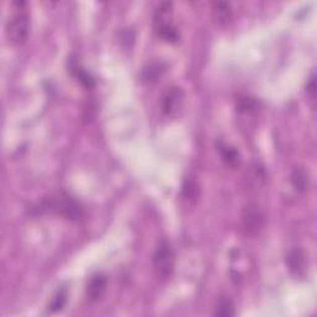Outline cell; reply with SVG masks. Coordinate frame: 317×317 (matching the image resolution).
Instances as JSON below:
<instances>
[{"mask_svg":"<svg viewBox=\"0 0 317 317\" xmlns=\"http://www.w3.org/2000/svg\"><path fill=\"white\" fill-rule=\"evenodd\" d=\"M66 301H67V292H66V290H60L53 296L51 303L49 305V311L50 312H57V311L62 310L63 306L66 305Z\"/></svg>","mask_w":317,"mask_h":317,"instance_id":"obj_12","label":"cell"},{"mask_svg":"<svg viewBox=\"0 0 317 317\" xmlns=\"http://www.w3.org/2000/svg\"><path fill=\"white\" fill-rule=\"evenodd\" d=\"M52 206L58 209V212L62 213L70 220H77L81 216V209L79 206L67 194H61L56 199L52 201Z\"/></svg>","mask_w":317,"mask_h":317,"instance_id":"obj_4","label":"cell"},{"mask_svg":"<svg viewBox=\"0 0 317 317\" xmlns=\"http://www.w3.org/2000/svg\"><path fill=\"white\" fill-rule=\"evenodd\" d=\"M307 93L310 94V97L312 99H315V92H316V79H315V74H312L310 78V81L307 82Z\"/></svg>","mask_w":317,"mask_h":317,"instance_id":"obj_17","label":"cell"},{"mask_svg":"<svg viewBox=\"0 0 317 317\" xmlns=\"http://www.w3.org/2000/svg\"><path fill=\"white\" fill-rule=\"evenodd\" d=\"M165 72V67L160 63H153L149 67H146L143 72V77L148 82H155L158 81L160 77L162 76V73Z\"/></svg>","mask_w":317,"mask_h":317,"instance_id":"obj_11","label":"cell"},{"mask_svg":"<svg viewBox=\"0 0 317 317\" xmlns=\"http://www.w3.org/2000/svg\"><path fill=\"white\" fill-rule=\"evenodd\" d=\"M213 17L220 25H226L232 18L231 5L225 2L213 3Z\"/></svg>","mask_w":317,"mask_h":317,"instance_id":"obj_8","label":"cell"},{"mask_svg":"<svg viewBox=\"0 0 317 317\" xmlns=\"http://www.w3.org/2000/svg\"><path fill=\"white\" fill-rule=\"evenodd\" d=\"M257 108V103L250 98H242L239 100V111L244 112V113H249V112L254 111Z\"/></svg>","mask_w":317,"mask_h":317,"instance_id":"obj_16","label":"cell"},{"mask_svg":"<svg viewBox=\"0 0 317 317\" xmlns=\"http://www.w3.org/2000/svg\"><path fill=\"white\" fill-rule=\"evenodd\" d=\"M183 197L187 199H196L198 197V188H197V185L193 182H190L187 181L186 185L183 186Z\"/></svg>","mask_w":317,"mask_h":317,"instance_id":"obj_15","label":"cell"},{"mask_svg":"<svg viewBox=\"0 0 317 317\" xmlns=\"http://www.w3.org/2000/svg\"><path fill=\"white\" fill-rule=\"evenodd\" d=\"M221 155H222L223 161L228 166H236L239 162V154L237 153L236 149L231 148V146L223 145L221 146Z\"/></svg>","mask_w":317,"mask_h":317,"instance_id":"obj_10","label":"cell"},{"mask_svg":"<svg viewBox=\"0 0 317 317\" xmlns=\"http://www.w3.org/2000/svg\"><path fill=\"white\" fill-rule=\"evenodd\" d=\"M71 70L74 73V76H76L77 78H78V81L81 82L82 84H84V86H86V87H92L93 84H94V79H93L92 77H90L86 71L82 70V68L78 67V66H77V65L72 66Z\"/></svg>","mask_w":317,"mask_h":317,"instance_id":"obj_14","label":"cell"},{"mask_svg":"<svg viewBox=\"0 0 317 317\" xmlns=\"http://www.w3.org/2000/svg\"><path fill=\"white\" fill-rule=\"evenodd\" d=\"M13 13L7 23V35L14 45H21L26 41L30 29L28 4L25 2L13 3Z\"/></svg>","mask_w":317,"mask_h":317,"instance_id":"obj_1","label":"cell"},{"mask_svg":"<svg viewBox=\"0 0 317 317\" xmlns=\"http://www.w3.org/2000/svg\"><path fill=\"white\" fill-rule=\"evenodd\" d=\"M291 183L295 187V190L299 191V192L305 191L308 185V178L306 172L302 169H300V167L299 169H295L291 174Z\"/></svg>","mask_w":317,"mask_h":317,"instance_id":"obj_9","label":"cell"},{"mask_svg":"<svg viewBox=\"0 0 317 317\" xmlns=\"http://www.w3.org/2000/svg\"><path fill=\"white\" fill-rule=\"evenodd\" d=\"M107 289V279L102 274H97L90 278L87 285V296L90 301H98L104 295Z\"/></svg>","mask_w":317,"mask_h":317,"instance_id":"obj_6","label":"cell"},{"mask_svg":"<svg viewBox=\"0 0 317 317\" xmlns=\"http://www.w3.org/2000/svg\"><path fill=\"white\" fill-rule=\"evenodd\" d=\"M153 262L156 274H158L160 278L167 279L171 276L175 266V254L169 243L162 242L156 248L155 253H154Z\"/></svg>","mask_w":317,"mask_h":317,"instance_id":"obj_2","label":"cell"},{"mask_svg":"<svg viewBox=\"0 0 317 317\" xmlns=\"http://www.w3.org/2000/svg\"><path fill=\"white\" fill-rule=\"evenodd\" d=\"M182 99L183 94L181 89L177 87H171L162 97V112L169 117L175 116L182 105Z\"/></svg>","mask_w":317,"mask_h":317,"instance_id":"obj_3","label":"cell"},{"mask_svg":"<svg viewBox=\"0 0 317 317\" xmlns=\"http://www.w3.org/2000/svg\"><path fill=\"white\" fill-rule=\"evenodd\" d=\"M263 226V215L257 207H249L243 215V227L247 234L253 236L258 233Z\"/></svg>","mask_w":317,"mask_h":317,"instance_id":"obj_5","label":"cell"},{"mask_svg":"<svg viewBox=\"0 0 317 317\" xmlns=\"http://www.w3.org/2000/svg\"><path fill=\"white\" fill-rule=\"evenodd\" d=\"M286 264L290 271L295 275H302L306 270V259L303 253L300 249L290 250L286 255Z\"/></svg>","mask_w":317,"mask_h":317,"instance_id":"obj_7","label":"cell"},{"mask_svg":"<svg viewBox=\"0 0 317 317\" xmlns=\"http://www.w3.org/2000/svg\"><path fill=\"white\" fill-rule=\"evenodd\" d=\"M216 315L218 316H233L234 315V306L232 303V301L227 299V297H222L218 302L217 311H216Z\"/></svg>","mask_w":317,"mask_h":317,"instance_id":"obj_13","label":"cell"}]
</instances>
